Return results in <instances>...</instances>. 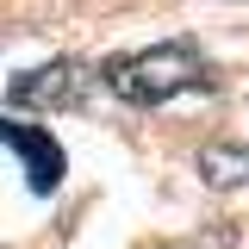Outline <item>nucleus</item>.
Here are the masks:
<instances>
[{"instance_id":"f257e3e1","label":"nucleus","mask_w":249,"mask_h":249,"mask_svg":"<svg viewBox=\"0 0 249 249\" xmlns=\"http://www.w3.org/2000/svg\"><path fill=\"white\" fill-rule=\"evenodd\" d=\"M100 81L119 93V100H131V106H162L175 93L212 88V69H206V56L193 44H150L137 56H112L100 69Z\"/></svg>"},{"instance_id":"20e7f679","label":"nucleus","mask_w":249,"mask_h":249,"mask_svg":"<svg viewBox=\"0 0 249 249\" xmlns=\"http://www.w3.org/2000/svg\"><path fill=\"white\" fill-rule=\"evenodd\" d=\"M199 168H206V181H218V187H237V181H249V150L212 143V150L199 156Z\"/></svg>"},{"instance_id":"f03ea898","label":"nucleus","mask_w":249,"mask_h":249,"mask_svg":"<svg viewBox=\"0 0 249 249\" xmlns=\"http://www.w3.org/2000/svg\"><path fill=\"white\" fill-rule=\"evenodd\" d=\"M88 93V69L81 62H50L13 81V106H81Z\"/></svg>"},{"instance_id":"7ed1b4c3","label":"nucleus","mask_w":249,"mask_h":249,"mask_svg":"<svg viewBox=\"0 0 249 249\" xmlns=\"http://www.w3.org/2000/svg\"><path fill=\"white\" fill-rule=\"evenodd\" d=\"M0 143H13V150L25 156V175L37 193H50L62 181V143L44 131V124H19V119H0Z\"/></svg>"}]
</instances>
